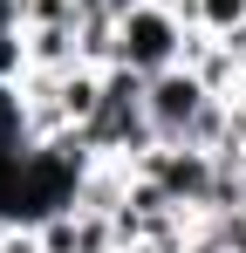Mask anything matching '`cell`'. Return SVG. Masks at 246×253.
Wrapping results in <instances>:
<instances>
[{"label": "cell", "instance_id": "obj_2", "mask_svg": "<svg viewBox=\"0 0 246 253\" xmlns=\"http://www.w3.org/2000/svg\"><path fill=\"white\" fill-rule=\"evenodd\" d=\"M137 171H144L178 212H212L219 206V158H212L205 144H151V151L137 158Z\"/></svg>", "mask_w": 246, "mask_h": 253}, {"label": "cell", "instance_id": "obj_5", "mask_svg": "<svg viewBox=\"0 0 246 253\" xmlns=\"http://www.w3.org/2000/svg\"><path fill=\"white\" fill-rule=\"evenodd\" d=\"M28 76H35L28 35L21 28H0V89H28Z\"/></svg>", "mask_w": 246, "mask_h": 253}, {"label": "cell", "instance_id": "obj_3", "mask_svg": "<svg viewBox=\"0 0 246 253\" xmlns=\"http://www.w3.org/2000/svg\"><path fill=\"white\" fill-rule=\"evenodd\" d=\"M144 110H151V130H158V144H192V130L199 117L212 110V89L178 62V69H164L144 83Z\"/></svg>", "mask_w": 246, "mask_h": 253}, {"label": "cell", "instance_id": "obj_4", "mask_svg": "<svg viewBox=\"0 0 246 253\" xmlns=\"http://www.w3.org/2000/svg\"><path fill=\"white\" fill-rule=\"evenodd\" d=\"M185 21H192V35H233L246 28V0H171Z\"/></svg>", "mask_w": 246, "mask_h": 253}, {"label": "cell", "instance_id": "obj_1", "mask_svg": "<svg viewBox=\"0 0 246 253\" xmlns=\"http://www.w3.org/2000/svg\"><path fill=\"white\" fill-rule=\"evenodd\" d=\"M192 55V21L171 7V0H130L117 14V35H110V62L130 76H164Z\"/></svg>", "mask_w": 246, "mask_h": 253}, {"label": "cell", "instance_id": "obj_7", "mask_svg": "<svg viewBox=\"0 0 246 253\" xmlns=\"http://www.w3.org/2000/svg\"><path fill=\"white\" fill-rule=\"evenodd\" d=\"M233 117L246 124V76H240V89H233Z\"/></svg>", "mask_w": 246, "mask_h": 253}, {"label": "cell", "instance_id": "obj_6", "mask_svg": "<svg viewBox=\"0 0 246 253\" xmlns=\"http://www.w3.org/2000/svg\"><path fill=\"white\" fill-rule=\"evenodd\" d=\"M0 28H21V0H0Z\"/></svg>", "mask_w": 246, "mask_h": 253}]
</instances>
